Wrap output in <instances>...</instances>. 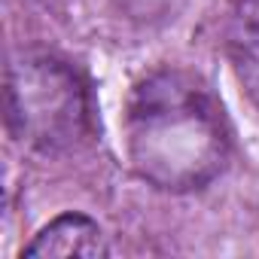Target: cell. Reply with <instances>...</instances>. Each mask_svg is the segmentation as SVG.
Listing matches in <instances>:
<instances>
[{"label": "cell", "mask_w": 259, "mask_h": 259, "mask_svg": "<svg viewBox=\"0 0 259 259\" xmlns=\"http://www.w3.org/2000/svg\"><path fill=\"white\" fill-rule=\"evenodd\" d=\"M125 150L147 183L168 192L201 189L229 162L223 110L189 73H150L125 107Z\"/></svg>", "instance_id": "obj_1"}, {"label": "cell", "mask_w": 259, "mask_h": 259, "mask_svg": "<svg viewBox=\"0 0 259 259\" xmlns=\"http://www.w3.org/2000/svg\"><path fill=\"white\" fill-rule=\"evenodd\" d=\"M7 119L37 153H70L89 135V98L79 76L52 55H25L10 67Z\"/></svg>", "instance_id": "obj_2"}, {"label": "cell", "mask_w": 259, "mask_h": 259, "mask_svg": "<svg viewBox=\"0 0 259 259\" xmlns=\"http://www.w3.org/2000/svg\"><path fill=\"white\" fill-rule=\"evenodd\" d=\"M22 256H31V259H70V256L98 259V256H107V244H104L101 226L92 217L61 213L37 232V238L22 250Z\"/></svg>", "instance_id": "obj_3"}, {"label": "cell", "mask_w": 259, "mask_h": 259, "mask_svg": "<svg viewBox=\"0 0 259 259\" xmlns=\"http://www.w3.org/2000/svg\"><path fill=\"white\" fill-rule=\"evenodd\" d=\"M226 46L241 89L259 107V0H238L235 4Z\"/></svg>", "instance_id": "obj_4"}]
</instances>
